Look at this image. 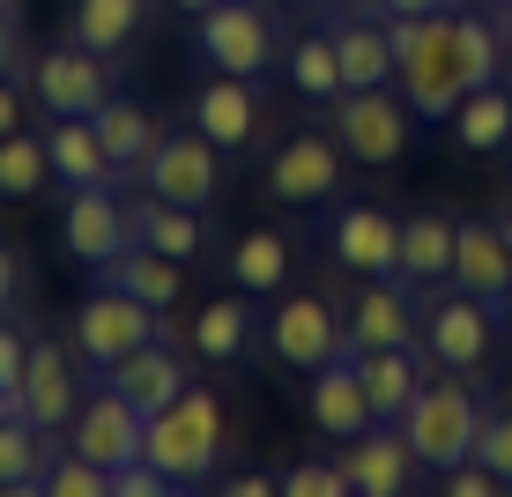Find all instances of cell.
<instances>
[{
    "label": "cell",
    "instance_id": "9",
    "mask_svg": "<svg viewBox=\"0 0 512 497\" xmlns=\"http://www.w3.org/2000/svg\"><path fill=\"white\" fill-rule=\"evenodd\" d=\"M30 90H38V104L52 119H97V104L112 97V67H104V52L90 45H52L38 52V67H30Z\"/></svg>",
    "mask_w": 512,
    "mask_h": 497
},
{
    "label": "cell",
    "instance_id": "26",
    "mask_svg": "<svg viewBox=\"0 0 512 497\" xmlns=\"http://www.w3.org/2000/svg\"><path fill=\"white\" fill-rule=\"evenodd\" d=\"M104 282H119L127 297H141V305H179L186 297V260H171V253H156V245H127V253L104 268Z\"/></svg>",
    "mask_w": 512,
    "mask_h": 497
},
{
    "label": "cell",
    "instance_id": "34",
    "mask_svg": "<svg viewBox=\"0 0 512 497\" xmlns=\"http://www.w3.org/2000/svg\"><path fill=\"white\" fill-rule=\"evenodd\" d=\"M453 60H461V82H468V90L498 82V67H505V30L490 23V15H453Z\"/></svg>",
    "mask_w": 512,
    "mask_h": 497
},
{
    "label": "cell",
    "instance_id": "40",
    "mask_svg": "<svg viewBox=\"0 0 512 497\" xmlns=\"http://www.w3.org/2000/svg\"><path fill=\"white\" fill-rule=\"evenodd\" d=\"M23 364H30V334L15 327L8 312H0V386H8V394L23 386Z\"/></svg>",
    "mask_w": 512,
    "mask_h": 497
},
{
    "label": "cell",
    "instance_id": "37",
    "mask_svg": "<svg viewBox=\"0 0 512 497\" xmlns=\"http://www.w3.org/2000/svg\"><path fill=\"white\" fill-rule=\"evenodd\" d=\"M45 497H112V468H97L90 453H52V468H45Z\"/></svg>",
    "mask_w": 512,
    "mask_h": 497
},
{
    "label": "cell",
    "instance_id": "6",
    "mask_svg": "<svg viewBox=\"0 0 512 497\" xmlns=\"http://www.w3.org/2000/svg\"><path fill=\"white\" fill-rule=\"evenodd\" d=\"M409 97H394V82L386 90H342L334 97V134H342V156H357V164H401L409 156Z\"/></svg>",
    "mask_w": 512,
    "mask_h": 497
},
{
    "label": "cell",
    "instance_id": "49",
    "mask_svg": "<svg viewBox=\"0 0 512 497\" xmlns=\"http://www.w3.org/2000/svg\"><path fill=\"white\" fill-rule=\"evenodd\" d=\"M15 416V394H8V386H0V423H8Z\"/></svg>",
    "mask_w": 512,
    "mask_h": 497
},
{
    "label": "cell",
    "instance_id": "1",
    "mask_svg": "<svg viewBox=\"0 0 512 497\" xmlns=\"http://www.w3.org/2000/svg\"><path fill=\"white\" fill-rule=\"evenodd\" d=\"M394 30V90L409 97L416 119H453L468 97L461 60H453V15H386Z\"/></svg>",
    "mask_w": 512,
    "mask_h": 497
},
{
    "label": "cell",
    "instance_id": "24",
    "mask_svg": "<svg viewBox=\"0 0 512 497\" xmlns=\"http://www.w3.org/2000/svg\"><path fill=\"white\" fill-rule=\"evenodd\" d=\"M357 371H364V394H372V416L379 423H401V408H409L416 386H423L416 342H401V349H357Z\"/></svg>",
    "mask_w": 512,
    "mask_h": 497
},
{
    "label": "cell",
    "instance_id": "11",
    "mask_svg": "<svg viewBox=\"0 0 512 497\" xmlns=\"http://www.w3.org/2000/svg\"><path fill=\"white\" fill-rule=\"evenodd\" d=\"M268 342H275V357L290 371H320L334 357H349V327L334 319V305H320V297H282Z\"/></svg>",
    "mask_w": 512,
    "mask_h": 497
},
{
    "label": "cell",
    "instance_id": "36",
    "mask_svg": "<svg viewBox=\"0 0 512 497\" xmlns=\"http://www.w3.org/2000/svg\"><path fill=\"white\" fill-rule=\"evenodd\" d=\"M45 179H52L45 141L15 127L8 141H0V193H8V201H30V193H45Z\"/></svg>",
    "mask_w": 512,
    "mask_h": 497
},
{
    "label": "cell",
    "instance_id": "2",
    "mask_svg": "<svg viewBox=\"0 0 512 497\" xmlns=\"http://www.w3.org/2000/svg\"><path fill=\"white\" fill-rule=\"evenodd\" d=\"M401 438L416 446L423 468H461L475 460V438H483V401L461 386V371H446V379H423L416 401L401 408Z\"/></svg>",
    "mask_w": 512,
    "mask_h": 497
},
{
    "label": "cell",
    "instance_id": "16",
    "mask_svg": "<svg viewBox=\"0 0 512 497\" xmlns=\"http://www.w3.org/2000/svg\"><path fill=\"white\" fill-rule=\"evenodd\" d=\"M334 260L357 268V275H401V223L372 201L342 208L334 216Z\"/></svg>",
    "mask_w": 512,
    "mask_h": 497
},
{
    "label": "cell",
    "instance_id": "47",
    "mask_svg": "<svg viewBox=\"0 0 512 497\" xmlns=\"http://www.w3.org/2000/svg\"><path fill=\"white\" fill-rule=\"evenodd\" d=\"M498 30H505V60H512V0H498Z\"/></svg>",
    "mask_w": 512,
    "mask_h": 497
},
{
    "label": "cell",
    "instance_id": "45",
    "mask_svg": "<svg viewBox=\"0 0 512 497\" xmlns=\"http://www.w3.org/2000/svg\"><path fill=\"white\" fill-rule=\"evenodd\" d=\"M386 15H453L461 0H379Z\"/></svg>",
    "mask_w": 512,
    "mask_h": 497
},
{
    "label": "cell",
    "instance_id": "41",
    "mask_svg": "<svg viewBox=\"0 0 512 497\" xmlns=\"http://www.w3.org/2000/svg\"><path fill=\"white\" fill-rule=\"evenodd\" d=\"M490 490H505V475L483 468V460H461V468H446V497H490Z\"/></svg>",
    "mask_w": 512,
    "mask_h": 497
},
{
    "label": "cell",
    "instance_id": "14",
    "mask_svg": "<svg viewBox=\"0 0 512 497\" xmlns=\"http://www.w3.org/2000/svg\"><path fill=\"white\" fill-rule=\"evenodd\" d=\"M60 238H67L75 260L112 268V260L134 245V223H127V208L112 201V186H75L67 193V216H60Z\"/></svg>",
    "mask_w": 512,
    "mask_h": 497
},
{
    "label": "cell",
    "instance_id": "43",
    "mask_svg": "<svg viewBox=\"0 0 512 497\" xmlns=\"http://www.w3.org/2000/svg\"><path fill=\"white\" fill-rule=\"evenodd\" d=\"M15 127H23V82H15V75H0V141H8Z\"/></svg>",
    "mask_w": 512,
    "mask_h": 497
},
{
    "label": "cell",
    "instance_id": "46",
    "mask_svg": "<svg viewBox=\"0 0 512 497\" xmlns=\"http://www.w3.org/2000/svg\"><path fill=\"white\" fill-rule=\"evenodd\" d=\"M15 282H23V268H15V253H8V245H0V312L15 305Z\"/></svg>",
    "mask_w": 512,
    "mask_h": 497
},
{
    "label": "cell",
    "instance_id": "3",
    "mask_svg": "<svg viewBox=\"0 0 512 497\" xmlns=\"http://www.w3.org/2000/svg\"><path fill=\"white\" fill-rule=\"evenodd\" d=\"M216 453H223V408H216L208 386H186L171 408H156V416H149L141 460H156L179 490L208 483V475H216Z\"/></svg>",
    "mask_w": 512,
    "mask_h": 497
},
{
    "label": "cell",
    "instance_id": "19",
    "mask_svg": "<svg viewBox=\"0 0 512 497\" xmlns=\"http://www.w3.org/2000/svg\"><path fill=\"white\" fill-rule=\"evenodd\" d=\"M104 386H119L141 416H156V408H171L186 394V364H179V349H164V342H149V349H134V357H119V364H104Z\"/></svg>",
    "mask_w": 512,
    "mask_h": 497
},
{
    "label": "cell",
    "instance_id": "21",
    "mask_svg": "<svg viewBox=\"0 0 512 497\" xmlns=\"http://www.w3.org/2000/svg\"><path fill=\"white\" fill-rule=\"evenodd\" d=\"M423 468L416 446L386 423V431H357L349 438V475H357V497H401L409 490V475Z\"/></svg>",
    "mask_w": 512,
    "mask_h": 497
},
{
    "label": "cell",
    "instance_id": "27",
    "mask_svg": "<svg viewBox=\"0 0 512 497\" xmlns=\"http://www.w3.org/2000/svg\"><path fill=\"white\" fill-rule=\"evenodd\" d=\"M127 223H134V245H156V253H171V260L201 253V208H179V201L141 193V201L127 208Z\"/></svg>",
    "mask_w": 512,
    "mask_h": 497
},
{
    "label": "cell",
    "instance_id": "51",
    "mask_svg": "<svg viewBox=\"0 0 512 497\" xmlns=\"http://www.w3.org/2000/svg\"><path fill=\"white\" fill-rule=\"evenodd\" d=\"M282 8H320V0H282Z\"/></svg>",
    "mask_w": 512,
    "mask_h": 497
},
{
    "label": "cell",
    "instance_id": "4",
    "mask_svg": "<svg viewBox=\"0 0 512 497\" xmlns=\"http://www.w3.org/2000/svg\"><path fill=\"white\" fill-rule=\"evenodd\" d=\"M141 193H156V201H179V208H208L223 186V149L208 141L201 127H164L156 134V149L141 156Z\"/></svg>",
    "mask_w": 512,
    "mask_h": 497
},
{
    "label": "cell",
    "instance_id": "38",
    "mask_svg": "<svg viewBox=\"0 0 512 497\" xmlns=\"http://www.w3.org/2000/svg\"><path fill=\"white\" fill-rule=\"evenodd\" d=\"M282 497H357V475H349V460H297L282 475Z\"/></svg>",
    "mask_w": 512,
    "mask_h": 497
},
{
    "label": "cell",
    "instance_id": "32",
    "mask_svg": "<svg viewBox=\"0 0 512 497\" xmlns=\"http://www.w3.org/2000/svg\"><path fill=\"white\" fill-rule=\"evenodd\" d=\"M193 349H201V357H216V364H231V357L253 349V305H245V290L201 305V319H193Z\"/></svg>",
    "mask_w": 512,
    "mask_h": 497
},
{
    "label": "cell",
    "instance_id": "30",
    "mask_svg": "<svg viewBox=\"0 0 512 497\" xmlns=\"http://www.w3.org/2000/svg\"><path fill=\"white\" fill-rule=\"evenodd\" d=\"M231 282L245 297H275L282 282H290V238H282V230H245L231 245Z\"/></svg>",
    "mask_w": 512,
    "mask_h": 497
},
{
    "label": "cell",
    "instance_id": "13",
    "mask_svg": "<svg viewBox=\"0 0 512 497\" xmlns=\"http://www.w3.org/2000/svg\"><path fill=\"white\" fill-rule=\"evenodd\" d=\"M15 416H30L38 431H67L82 416V386H75V357L60 342H30L23 386H15Z\"/></svg>",
    "mask_w": 512,
    "mask_h": 497
},
{
    "label": "cell",
    "instance_id": "25",
    "mask_svg": "<svg viewBox=\"0 0 512 497\" xmlns=\"http://www.w3.org/2000/svg\"><path fill=\"white\" fill-rule=\"evenodd\" d=\"M90 127H97V141H104V156L119 164V179H134L141 156H149V149H156V134H164V119H149L134 97H119V90H112V97L97 104Z\"/></svg>",
    "mask_w": 512,
    "mask_h": 497
},
{
    "label": "cell",
    "instance_id": "52",
    "mask_svg": "<svg viewBox=\"0 0 512 497\" xmlns=\"http://www.w3.org/2000/svg\"><path fill=\"white\" fill-rule=\"evenodd\" d=\"M0 15H15V0H0Z\"/></svg>",
    "mask_w": 512,
    "mask_h": 497
},
{
    "label": "cell",
    "instance_id": "28",
    "mask_svg": "<svg viewBox=\"0 0 512 497\" xmlns=\"http://www.w3.org/2000/svg\"><path fill=\"white\" fill-rule=\"evenodd\" d=\"M453 141L475 156H490V149H505L512 141V90H498V82H483V90H468L461 104H453Z\"/></svg>",
    "mask_w": 512,
    "mask_h": 497
},
{
    "label": "cell",
    "instance_id": "31",
    "mask_svg": "<svg viewBox=\"0 0 512 497\" xmlns=\"http://www.w3.org/2000/svg\"><path fill=\"white\" fill-rule=\"evenodd\" d=\"M453 230L461 223H446V216H409L401 223V282H446L453 275Z\"/></svg>",
    "mask_w": 512,
    "mask_h": 497
},
{
    "label": "cell",
    "instance_id": "33",
    "mask_svg": "<svg viewBox=\"0 0 512 497\" xmlns=\"http://www.w3.org/2000/svg\"><path fill=\"white\" fill-rule=\"evenodd\" d=\"M134 30H141V0H75V45L104 52V60L127 52Z\"/></svg>",
    "mask_w": 512,
    "mask_h": 497
},
{
    "label": "cell",
    "instance_id": "20",
    "mask_svg": "<svg viewBox=\"0 0 512 497\" xmlns=\"http://www.w3.org/2000/svg\"><path fill=\"white\" fill-rule=\"evenodd\" d=\"M327 38H334V60H342V90H386L394 82V30L386 23L349 8Z\"/></svg>",
    "mask_w": 512,
    "mask_h": 497
},
{
    "label": "cell",
    "instance_id": "7",
    "mask_svg": "<svg viewBox=\"0 0 512 497\" xmlns=\"http://www.w3.org/2000/svg\"><path fill=\"white\" fill-rule=\"evenodd\" d=\"M193 45H201V60L216 67V75H245L253 82L260 67L275 60V23H268L260 0H216V8H201Z\"/></svg>",
    "mask_w": 512,
    "mask_h": 497
},
{
    "label": "cell",
    "instance_id": "15",
    "mask_svg": "<svg viewBox=\"0 0 512 497\" xmlns=\"http://www.w3.org/2000/svg\"><path fill=\"white\" fill-rule=\"evenodd\" d=\"M453 290L483 297V305H512V245H505L498 223L453 230Z\"/></svg>",
    "mask_w": 512,
    "mask_h": 497
},
{
    "label": "cell",
    "instance_id": "35",
    "mask_svg": "<svg viewBox=\"0 0 512 497\" xmlns=\"http://www.w3.org/2000/svg\"><path fill=\"white\" fill-rule=\"evenodd\" d=\"M290 82H297V97H312V104H334V97H342V60H334V38H327V30H312V38L290 45Z\"/></svg>",
    "mask_w": 512,
    "mask_h": 497
},
{
    "label": "cell",
    "instance_id": "18",
    "mask_svg": "<svg viewBox=\"0 0 512 497\" xmlns=\"http://www.w3.org/2000/svg\"><path fill=\"white\" fill-rule=\"evenodd\" d=\"M312 423H320L327 438H357V431H372V394H364V371H357V357H334V364H320L312 371Z\"/></svg>",
    "mask_w": 512,
    "mask_h": 497
},
{
    "label": "cell",
    "instance_id": "29",
    "mask_svg": "<svg viewBox=\"0 0 512 497\" xmlns=\"http://www.w3.org/2000/svg\"><path fill=\"white\" fill-rule=\"evenodd\" d=\"M52 431H38L30 416H8L0 423V490L8 497H30V490H45V468H52V446H45Z\"/></svg>",
    "mask_w": 512,
    "mask_h": 497
},
{
    "label": "cell",
    "instance_id": "12",
    "mask_svg": "<svg viewBox=\"0 0 512 497\" xmlns=\"http://www.w3.org/2000/svg\"><path fill=\"white\" fill-rule=\"evenodd\" d=\"M141 438H149V416H141L119 386H104L97 401H82V416L67 423V446L90 453L97 468H127V460H141Z\"/></svg>",
    "mask_w": 512,
    "mask_h": 497
},
{
    "label": "cell",
    "instance_id": "17",
    "mask_svg": "<svg viewBox=\"0 0 512 497\" xmlns=\"http://www.w3.org/2000/svg\"><path fill=\"white\" fill-rule=\"evenodd\" d=\"M193 127H201L208 141H216L223 156L253 149V127H260V97L245 75H208L201 97H193Z\"/></svg>",
    "mask_w": 512,
    "mask_h": 497
},
{
    "label": "cell",
    "instance_id": "8",
    "mask_svg": "<svg viewBox=\"0 0 512 497\" xmlns=\"http://www.w3.org/2000/svg\"><path fill=\"white\" fill-rule=\"evenodd\" d=\"M498 305H483V297H468V290H453V297H438V305H423V357L431 364H446V371H483L490 364V349H498V319H490Z\"/></svg>",
    "mask_w": 512,
    "mask_h": 497
},
{
    "label": "cell",
    "instance_id": "42",
    "mask_svg": "<svg viewBox=\"0 0 512 497\" xmlns=\"http://www.w3.org/2000/svg\"><path fill=\"white\" fill-rule=\"evenodd\" d=\"M275 490H282V475H260V468L223 475V497H275Z\"/></svg>",
    "mask_w": 512,
    "mask_h": 497
},
{
    "label": "cell",
    "instance_id": "10",
    "mask_svg": "<svg viewBox=\"0 0 512 497\" xmlns=\"http://www.w3.org/2000/svg\"><path fill=\"white\" fill-rule=\"evenodd\" d=\"M342 186V134H320V127H297L282 149L268 156V193L290 208H312Z\"/></svg>",
    "mask_w": 512,
    "mask_h": 497
},
{
    "label": "cell",
    "instance_id": "39",
    "mask_svg": "<svg viewBox=\"0 0 512 497\" xmlns=\"http://www.w3.org/2000/svg\"><path fill=\"white\" fill-rule=\"evenodd\" d=\"M475 460H483V468H498L505 483H512V408H505V416H483V438H475Z\"/></svg>",
    "mask_w": 512,
    "mask_h": 497
},
{
    "label": "cell",
    "instance_id": "22",
    "mask_svg": "<svg viewBox=\"0 0 512 497\" xmlns=\"http://www.w3.org/2000/svg\"><path fill=\"white\" fill-rule=\"evenodd\" d=\"M401 342H416V297L372 275V290L357 297V319H349V357L357 349H401Z\"/></svg>",
    "mask_w": 512,
    "mask_h": 497
},
{
    "label": "cell",
    "instance_id": "44",
    "mask_svg": "<svg viewBox=\"0 0 512 497\" xmlns=\"http://www.w3.org/2000/svg\"><path fill=\"white\" fill-rule=\"evenodd\" d=\"M23 67V38H15V15H0V75Z\"/></svg>",
    "mask_w": 512,
    "mask_h": 497
},
{
    "label": "cell",
    "instance_id": "48",
    "mask_svg": "<svg viewBox=\"0 0 512 497\" xmlns=\"http://www.w3.org/2000/svg\"><path fill=\"white\" fill-rule=\"evenodd\" d=\"M171 8H186V15H201V8H216V0H171Z\"/></svg>",
    "mask_w": 512,
    "mask_h": 497
},
{
    "label": "cell",
    "instance_id": "5",
    "mask_svg": "<svg viewBox=\"0 0 512 497\" xmlns=\"http://www.w3.org/2000/svg\"><path fill=\"white\" fill-rule=\"evenodd\" d=\"M149 342H164V312L156 305L127 297L119 282H97V290L82 297V312H75V357L82 364H119V357H134V349H149Z\"/></svg>",
    "mask_w": 512,
    "mask_h": 497
},
{
    "label": "cell",
    "instance_id": "50",
    "mask_svg": "<svg viewBox=\"0 0 512 497\" xmlns=\"http://www.w3.org/2000/svg\"><path fill=\"white\" fill-rule=\"evenodd\" d=\"M498 230H505V245H512V201H505V216H498Z\"/></svg>",
    "mask_w": 512,
    "mask_h": 497
},
{
    "label": "cell",
    "instance_id": "23",
    "mask_svg": "<svg viewBox=\"0 0 512 497\" xmlns=\"http://www.w3.org/2000/svg\"><path fill=\"white\" fill-rule=\"evenodd\" d=\"M45 156H52V179H60L67 193H75V186H119V164L104 156V141H97L90 119H52Z\"/></svg>",
    "mask_w": 512,
    "mask_h": 497
}]
</instances>
